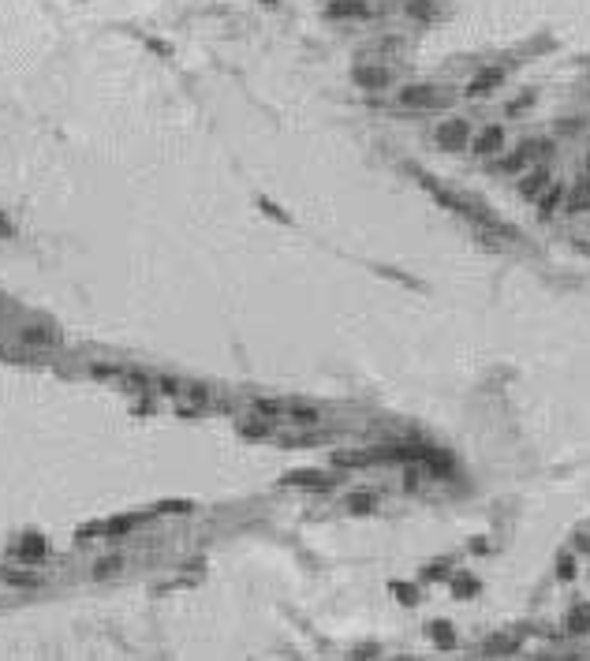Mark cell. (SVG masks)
<instances>
[{
    "label": "cell",
    "instance_id": "cell-23",
    "mask_svg": "<svg viewBox=\"0 0 590 661\" xmlns=\"http://www.w3.org/2000/svg\"><path fill=\"white\" fill-rule=\"evenodd\" d=\"M266 4H276V0H266Z\"/></svg>",
    "mask_w": 590,
    "mask_h": 661
},
{
    "label": "cell",
    "instance_id": "cell-14",
    "mask_svg": "<svg viewBox=\"0 0 590 661\" xmlns=\"http://www.w3.org/2000/svg\"><path fill=\"white\" fill-rule=\"evenodd\" d=\"M568 632H590V605L576 609V613L568 617Z\"/></svg>",
    "mask_w": 590,
    "mask_h": 661
},
{
    "label": "cell",
    "instance_id": "cell-19",
    "mask_svg": "<svg viewBox=\"0 0 590 661\" xmlns=\"http://www.w3.org/2000/svg\"><path fill=\"white\" fill-rule=\"evenodd\" d=\"M120 568H124V560H120V557H105V560H101V568H97L94 575H112V572H120Z\"/></svg>",
    "mask_w": 590,
    "mask_h": 661
},
{
    "label": "cell",
    "instance_id": "cell-2",
    "mask_svg": "<svg viewBox=\"0 0 590 661\" xmlns=\"http://www.w3.org/2000/svg\"><path fill=\"white\" fill-rule=\"evenodd\" d=\"M449 97L441 94L437 86H430V82H419V86H407L404 94H400V105L404 109H441Z\"/></svg>",
    "mask_w": 590,
    "mask_h": 661
},
{
    "label": "cell",
    "instance_id": "cell-11",
    "mask_svg": "<svg viewBox=\"0 0 590 661\" xmlns=\"http://www.w3.org/2000/svg\"><path fill=\"white\" fill-rule=\"evenodd\" d=\"M561 202H564V184H553V191L538 194V213H542V217H549V213L561 206Z\"/></svg>",
    "mask_w": 590,
    "mask_h": 661
},
{
    "label": "cell",
    "instance_id": "cell-6",
    "mask_svg": "<svg viewBox=\"0 0 590 661\" xmlns=\"http://www.w3.org/2000/svg\"><path fill=\"white\" fill-rule=\"evenodd\" d=\"M325 15L329 19H370V4L366 0H329Z\"/></svg>",
    "mask_w": 590,
    "mask_h": 661
},
{
    "label": "cell",
    "instance_id": "cell-16",
    "mask_svg": "<svg viewBox=\"0 0 590 661\" xmlns=\"http://www.w3.org/2000/svg\"><path fill=\"white\" fill-rule=\"evenodd\" d=\"M291 422L314 426V422H318V411H314V407H291Z\"/></svg>",
    "mask_w": 590,
    "mask_h": 661
},
{
    "label": "cell",
    "instance_id": "cell-12",
    "mask_svg": "<svg viewBox=\"0 0 590 661\" xmlns=\"http://www.w3.org/2000/svg\"><path fill=\"white\" fill-rule=\"evenodd\" d=\"M23 344H56V333L53 329H45V325H26L23 333H19Z\"/></svg>",
    "mask_w": 590,
    "mask_h": 661
},
{
    "label": "cell",
    "instance_id": "cell-10",
    "mask_svg": "<svg viewBox=\"0 0 590 661\" xmlns=\"http://www.w3.org/2000/svg\"><path fill=\"white\" fill-rule=\"evenodd\" d=\"M546 184H549V172H546V169H534V172L519 184V194H523V198H538V191H542Z\"/></svg>",
    "mask_w": 590,
    "mask_h": 661
},
{
    "label": "cell",
    "instance_id": "cell-21",
    "mask_svg": "<svg viewBox=\"0 0 590 661\" xmlns=\"http://www.w3.org/2000/svg\"><path fill=\"white\" fill-rule=\"evenodd\" d=\"M434 635H437V642H445V647L452 642V632H449V627H434Z\"/></svg>",
    "mask_w": 590,
    "mask_h": 661
},
{
    "label": "cell",
    "instance_id": "cell-15",
    "mask_svg": "<svg viewBox=\"0 0 590 661\" xmlns=\"http://www.w3.org/2000/svg\"><path fill=\"white\" fill-rule=\"evenodd\" d=\"M571 209H586L590 213V179H583V184L576 187V194H571V202H568Z\"/></svg>",
    "mask_w": 590,
    "mask_h": 661
},
{
    "label": "cell",
    "instance_id": "cell-22",
    "mask_svg": "<svg viewBox=\"0 0 590 661\" xmlns=\"http://www.w3.org/2000/svg\"><path fill=\"white\" fill-rule=\"evenodd\" d=\"M586 176H590V157H586Z\"/></svg>",
    "mask_w": 590,
    "mask_h": 661
},
{
    "label": "cell",
    "instance_id": "cell-8",
    "mask_svg": "<svg viewBox=\"0 0 590 661\" xmlns=\"http://www.w3.org/2000/svg\"><path fill=\"white\" fill-rule=\"evenodd\" d=\"M284 482H288V486H303V489H329L333 478H325V474H318V471H295V474L284 478Z\"/></svg>",
    "mask_w": 590,
    "mask_h": 661
},
{
    "label": "cell",
    "instance_id": "cell-4",
    "mask_svg": "<svg viewBox=\"0 0 590 661\" xmlns=\"http://www.w3.org/2000/svg\"><path fill=\"white\" fill-rule=\"evenodd\" d=\"M467 142H471L467 120H445L437 127V146H441V150H464Z\"/></svg>",
    "mask_w": 590,
    "mask_h": 661
},
{
    "label": "cell",
    "instance_id": "cell-9",
    "mask_svg": "<svg viewBox=\"0 0 590 661\" xmlns=\"http://www.w3.org/2000/svg\"><path fill=\"white\" fill-rule=\"evenodd\" d=\"M374 459H381V452H336L333 464L336 467H366Z\"/></svg>",
    "mask_w": 590,
    "mask_h": 661
},
{
    "label": "cell",
    "instance_id": "cell-20",
    "mask_svg": "<svg viewBox=\"0 0 590 661\" xmlns=\"http://www.w3.org/2000/svg\"><path fill=\"white\" fill-rule=\"evenodd\" d=\"M556 575H561V580H571V575H576V568H571V557H561V568H556Z\"/></svg>",
    "mask_w": 590,
    "mask_h": 661
},
{
    "label": "cell",
    "instance_id": "cell-13",
    "mask_svg": "<svg viewBox=\"0 0 590 661\" xmlns=\"http://www.w3.org/2000/svg\"><path fill=\"white\" fill-rule=\"evenodd\" d=\"M407 15H411V19H422V23H430V19H437V8L434 4H426V0H411V4H407Z\"/></svg>",
    "mask_w": 590,
    "mask_h": 661
},
{
    "label": "cell",
    "instance_id": "cell-17",
    "mask_svg": "<svg viewBox=\"0 0 590 661\" xmlns=\"http://www.w3.org/2000/svg\"><path fill=\"white\" fill-rule=\"evenodd\" d=\"M348 505H351V512H370L374 505H378V497H374V493H355Z\"/></svg>",
    "mask_w": 590,
    "mask_h": 661
},
{
    "label": "cell",
    "instance_id": "cell-5",
    "mask_svg": "<svg viewBox=\"0 0 590 661\" xmlns=\"http://www.w3.org/2000/svg\"><path fill=\"white\" fill-rule=\"evenodd\" d=\"M501 82H504V68H482L467 82V97H486V94H494Z\"/></svg>",
    "mask_w": 590,
    "mask_h": 661
},
{
    "label": "cell",
    "instance_id": "cell-1",
    "mask_svg": "<svg viewBox=\"0 0 590 661\" xmlns=\"http://www.w3.org/2000/svg\"><path fill=\"white\" fill-rule=\"evenodd\" d=\"M546 154H553V142H523L519 150H512L508 157L497 161V172H504V176L523 172V169H531V164H534L538 157H546Z\"/></svg>",
    "mask_w": 590,
    "mask_h": 661
},
{
    "label": "cell",
    "instance_id": "cell-18",
    "mask_svg": "<svg viewBox=\"0 0 590 661\" xmlns=\"http://www.w3.org/2000/svg\"><path fill=\"white\" fill-rule=\"evenodd\" d=\"M4 580L15 587H38V575H23V572H4Z\"/></svg>",
    "mask_w": 590,
    "mask_h": 661
},
{
    "label": "cell",
    "instance_id": "cell-3",
    "mask_svg": "<svg viewBox=\"0 0 590 661\" xmlns=\"http://www.w3.org/2000/svg\"><path fill=\"white\" fill-rule=\"evenodd\" d=\"M351 79H355V86H363V90H385L392 82V71L385 64H359V68H351Z\"/></svg>",
    "mask_w": 590,
    "mask_h": 661
},
{
    "label": "cell",
    "instance_id": "cell-7",
    "mask_svg": "<svg viewBox=\"0 0 590 661\" xmlns=\"http://www.w3.org/2000/svg\"><path fill=\"white\" fill-rule=\"evenodd\" d=\"M467 146H471L474 154H482V157H489V154H497L501 146H504V131H501V127H486L482 135L474 139V142H467Z\"/></svg>",
    "mask_w": 590,
    "mask_h": 661
}]
</instances>
